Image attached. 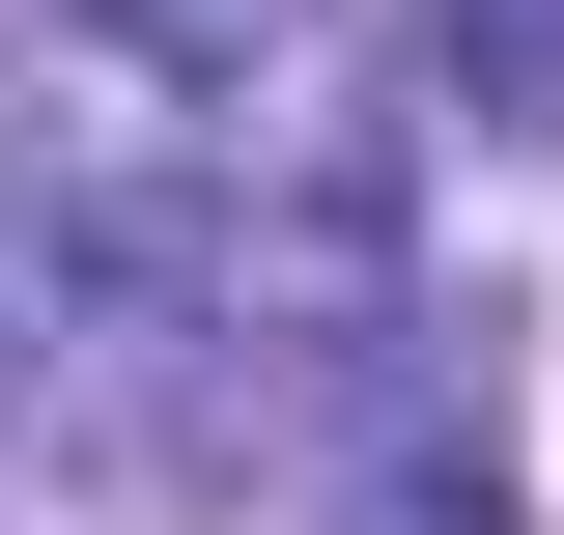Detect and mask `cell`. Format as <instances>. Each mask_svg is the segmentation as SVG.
I'll return each instance as SVG.
<instances>
[{"instance_id":"2","label":"cell","mask_w":564,"mask_h":535,"mask_svg":"<svg viewBox=\"0 0 564 535\" xmlns=\"http://www.w3.org/2000/svg\"><path fill=\"white\" fill-rule=\"evenodd\" d=\"M452 113H480V141H564V0H452Z\"/></svg>"},{"instance_id":"1","label":"cell","mask_w":564,"mask_h":535,"mask_svg":"<svg viewBox=\"0 0 564 535\" xmlns=\"http://www.w3.org/2000/svg\"><path fill=\"white\" fill-rule=\"evenodd\" d=\"M85 29H113L141 85H282L311 57V0H85Z\"/></svg>"}]
</instances>
